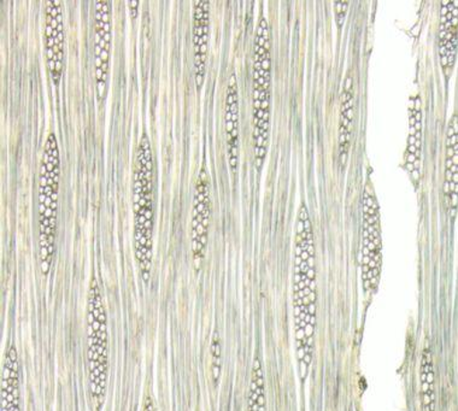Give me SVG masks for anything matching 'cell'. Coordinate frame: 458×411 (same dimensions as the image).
Segmentation results:
<instances>
[{
  "label": "cell",
  "mask_w": 458,
  "mask_h": 411,
  "mask_svg": "<svg viewBox=\"0 0 458 411\" xmlns=\"http://www.w3.org/2000/svg\"><path fill=\"white\" fill-rule=\"evenodd\" d=\"M317 267H315L314 232L305 201L298 210L294 239V339L301 381L307 379L314 356L317 327Z\"/></svg>",
  "instance_id": "1"
},
{
  "label": "cell",
  "mask_w": 458,
  "mask_h": 411,
  "mask_svg": "<svg viewBox=\"0 0 458 411\" xmlns=\"http://www.w3.org/2000/svg\"><path fill=\"white\" fill-rule=\"evenodd\" d=\"M134 255L144 282L150 281L154 256V152L142 133L135 153L133 176Z\"/></svg>",
  "instance_id": "2"
},
{
  "label": "cell",
  "mask_w": 458,
  "mask_h": 411,
  "mask_svg": "<svg viewBox=\"0 0 458 411\" xmlns=\"http://www.w3.org/2000/svg\"><path fill=\"white\" fill-rule=\"evenodd\" d=\"M61 186V155L57 135L47 134L41 158L38 190L39 225V263L43 275L50 273L57 235L58 198Z\"/></svg>",
  "instance_id": "3"
},
{
  "label": "cell",
  "mask_w": 458,
  "mask_h": 411,
  "mask_svg": "<svg viewBox=\"0 0 458 411\" xmlns=\"http://www.w3.org/2000/svg\"><path fill=\"white\" fill-rule=\"evenodd\" d=\"M88 330V376L89 400L93 410L100 411L106 402L109 376V332L106 301L98 278L93 275L86 299Z\"/></svg>",
  "instance_id": "4"
},
{
  "label": "cell",
  "mask_w": 458,
  "mask_h": 411,
  "mask_svg": "<svg viewBox=\"0 0 458 411\" xmlns=\"http://www.w3.org/2000/svg\"><path fill=\"white\" fill-rule=\"evenodd\" d=\"M269 23L265 15L259 19L253 47L252 116L257 166L265 161L270 122V40Z\"/></svg>",
  "instance_id": "5"
},
{
  "label": "cell",
  "mask_w": 458,
  "mask_h": 411,
  "mask_svg": "<svg viewBox=\"0 0 458 411\" xmlns=\"http://www.w3.org/2000/svg\"><path fill=\"white\" fill-rule=\"evenodd\" d=\"M362 239H360V270L364 292L373 295L379 285L381 273V226L379 204L369 181L364 188Z\"/></svg>",
  "instance_id": "6"
},
{
  "label": "cell",
  "mask_w": 458,
  "mask_h": 411,
  "mask_svg": "<svg viewBox=\"0 0 458 411\" xmlns=\"http://www.w3.org/2000/svg\"><path fill=\"white\" fill-rule=\"evenodd\" d=\"M211 214L209 176L202 167L194 184L192 201V219H191V250L196 270L202 266L206 257L208 235Z\"/></svg>",
  "instance_id": "7"
},
{
  "label": "cell",
  "mask_w": 458,
  "mask_h": 411,
  "mask_svg": "<svg viewBox=\"0 0 458 411\" xmlns=\"http://www.w3.org/2000/svg\"><path fill=\"white\" fill-rule=\"evenodd\" d=\"M95 76L99 99L106 98L110 72L111 40H113V13L109 0L95 3Z\"/></svg>",
  "instance_id": "8"
},
{
  "label": "cell",
  "mask_w": 458,
  "mask_h": 411,
  "mask_svg": "<svg viewBox=\"0 0 458 411\" xmlns=\"http://www.w3.org/2000/svg\"><path fill=\"white\" fill-rule=\"evenodd\" d=\"M44 44L48 71L55 85H60L65 47L64 5L60 0H47L45 4Z\"/></svg>",
  "instance_id": "9"
},
{
  "label": "cell",
  "mask_w": 458,
  "mask_h": 411,
  "mask_svg": "<svg viewBox=\"0 0 458 411\" xmlns=\"http://www.w3.org/2000/svg\"><path fill=\"white\" fill-rule=\"evenodd\" d=\"M210 3L194 0L192 10V44L194 83L202 89L207 75L208 47H209Z\"/></svg>",
  "instance_id": "10"
},
{
  "label": "cell",
  "mask_w": 458,
  "mask_h": 411,
  "mask_svg": "<svg viewBox=\"0 0 458 411\" xmlns=\"http://www.w3.org/2000/svg\"><path fill=\"white\" fill-rule=\"evenodd\" d=\"M444 201L447 212L454 218L458 208V114H454L447 124Z\"/></svg>",
  "instance_id": "11"
},
{
  "label": "cell",
  "mask_w": 458,
  "mask_h": 411,
  "mask_svg": "<svg viewBox=\"0 0 458 411\" xmlns=\"http://www.w3.org/2000/svg\"><path fill=\"white\" fill-rule=\"evenodd\" d=\"M458 47V2L444 0L440 9L439 55L444 73L450 74Z\"/></svg>",
  "instance_id": "12"
},
{
  "label": "cell",
  "mask_w": 458,
  "mask_h": 411,
  "mask_svg": "<svg viewBox=\"0 0 458 411\" xmlns=\"http://www.w3.org/2000/svg\"><path fill=\"white\" fill-rule=\"evenodd\" d=\"M225 128L229 166L235 172L239 163V92L237 75L234 72L229 76L225 92Z\"/></svg>",
  "instance_id": "13"
},
{
  "label": "cell",
  "mask_w": 458,
  "mask_h": 411,
  "mask_svg": "<svg viewBox=\"0 0 458 411\" xmlns=\"http://www.w3.org/2000/svg\"><path fill=\"white\" fill-rule=\"evenodd\" d=\"M2 411H21L19 354L13 341L6 347L3 364Z\"/></svg>",
  "instance_id": "14"
},
{
  "label": "cell",
  "mask_w": 458,
  "mask_h": 411,
  "mask_svg": "<svg viewBox=\"0 0 458 411\" xmlns=\"http://www.w3.org/2000/svg\"><path fill=\"white\" fill-rule=\"evenodd\" d=\"M353 117V79L352 74L346 75L345 85L342 93V107H340V124L338 139L339 165L344 167L348 161L350 139H352V124Z\"/></svg>",
  "instance_id": "15"
},
{
  "label": "cell",
  "mask_w": 458,
  "mask_h": 411,
  "mask_svg": "<svg viewBox=\"0 0 458 411\" xmlns=\"http://www.w3.org/2000/svg\"><path fill=\"white\" fill-rule=\"evenodd\" d=\"M420 393L422 411H438L435 362L428 347L423 349L420 362Z\"/></svg>",
  "instance_id": "16"
},
{
  "label": "cell",
  "mask_w": 458,
  "mask_h": 411,
  "mask_svg": "<svg viewBox=\"0 0 458 411\" xmlns=\"http://www.w3.org/2000/svg\"><path fill=\"white\" fill-rule=\"evenodd\" d=\"M248 411H267L266 379L259 355L253 358L251 376H250Z\"/></svg>",
  "instance_id": "17"
},
{
  "label": "cell",
  "mask_w": 458,
  "mask_h": 411,
  "mask_svg": "<svg viewBox=\"0 0 458 411\" xmlns=\"http://www.w3.org/2000/svg\"><path fill=\"white\" fill-rule=\"evenodd\" d=\"M211 375H213L214 385L216 386L220 381L222 371V344L220 338L215 334L211 340Z\"/></svg>",
  "instance_id": "18"
},
{
  "label": "cell",
  "mask_w": 458,
  "mask_h": 411,
  "mask_svg": "<svg viewBox=\"0 0 458 411\" xmlns=\"http://www.w3.org/2000/svg\"><path fill=\"white\" fill-rule=\"evenodd\" d=\"M141 411H157V407H156L155 400L152 398L151 395L145 396L144 403H142V410Z\"/></svg>",
  "instance_id": "19"
}]
</instances>
